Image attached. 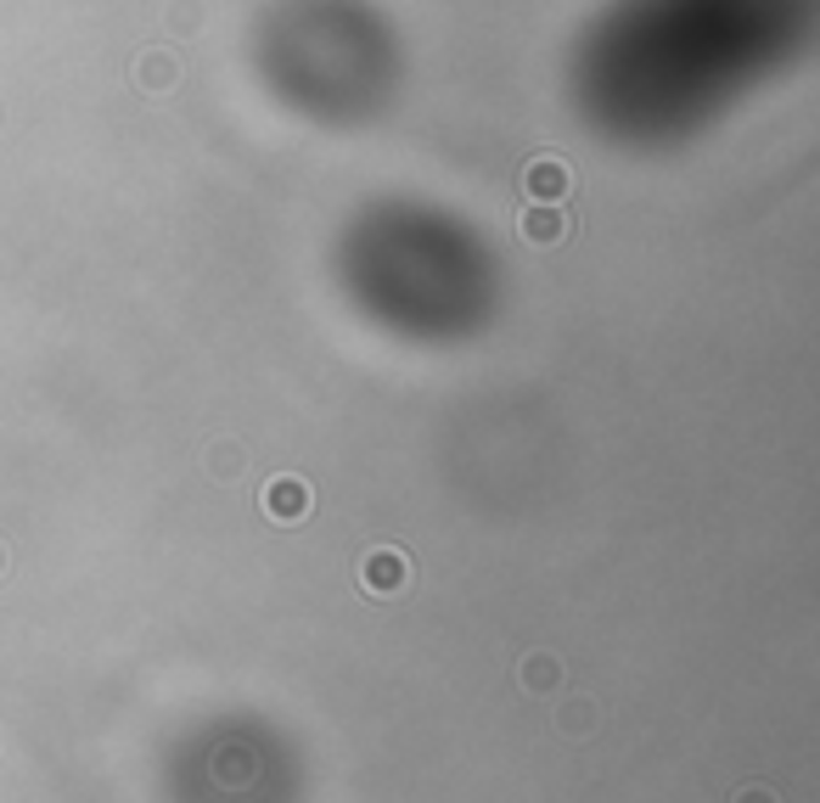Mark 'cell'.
Segmentation results:
<instances>
[{"label": "cell", "mask_w": 820, "mask_h": 803, "mask_svg": "<svg viewBox=\"0 0 820 803\" xmlns=\"http://www.w3.org/2000/svg\"><path fill=\"white\" fill-rule=\"evenodd\" d=\"M270 96L315 124H354L393 90V35L366 0H276L258 23Z\"/></svg>", "instance_id": "obj_3"}, {"label": "cell", "mask_w": 820, "mask_h": 803, "mask_svg": "<svg viewBox=\"0 0 820 803\" xmlns=\"http://www.w3.org/2000/svg\"><path fill=\"white\" fill-rule=\"evenodd\" d=\"M815 12L820 0H607L573 51V108L618 147H680L793 68Z\"/></svg>", "instance_id": "obj_1"}, {"label": "cell", "mask_w": 820, "mask_h": 803, "mask_svg": "<svg viewBox=\"0 0 820 803\" xmlns=\"http://www.w3.org/2000/svg\"><path fill=\"white\" fill-rule=\"evenodd\" d=\"M338 271L359 315L400 338H467L495 310V259L450 209L388 197L343 225Z\"/></svg>", "instance_id": "obj_2"}]
</instances>
